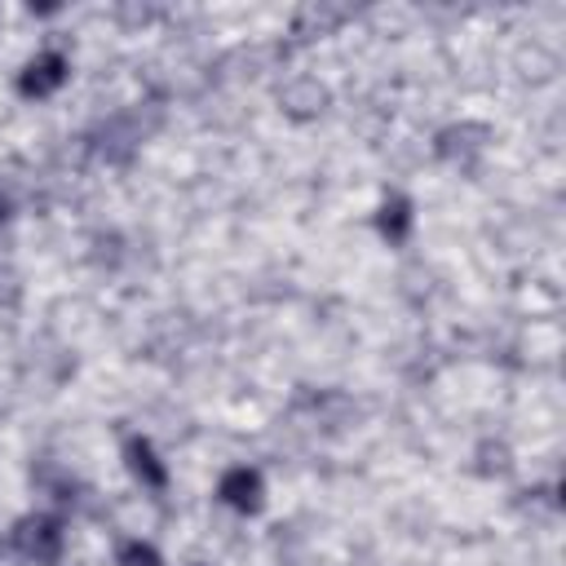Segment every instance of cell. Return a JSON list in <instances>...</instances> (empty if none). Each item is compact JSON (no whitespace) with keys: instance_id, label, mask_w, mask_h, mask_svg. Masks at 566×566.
Here are the masks:
<instances>
[{"instance_id":"8992f818","label":"cell","mask_w":566,"mask_h":566,"mask_svg":"<svg viewBox=\"0 0 566 566\" xmlns=\"http://www.w3.org/2000/svg\"><path fill=\"white\" fill-rule=\"evenodd\" d=\"M119 566H164V562H159V553L150 544H137L133 539V544L119 548Z\"/></svg>"},{"instance_id":"6da1fadb","label":"cell","mask_w":566,"mask_h":566,"mask_svg":"<svg viewBox=\"0 0 566 566\" xmlns=\"http://www.w3.org/2000/svg\"><path fill=\"white\" fill-rule=\"evenodd\" d=\"M13 544H18L22 557L49 566V562H57V553H62V526H57L53 517H22L18 531H13Z\"/></svg>"},{"instance_id":"3957f363","label":"cell","mask_w":566,"mask_h":566,"mask_svg":"<svg viewBox=\"0 0 566 566\" xmlns=\"http://www.w3.org/2000/svg\"><path fill=\"white\" fill-rule=\"evenodd\" d=\"M62 80H66V57H62V53H44V57H35V62L18 75V88H22L27 97H49L53 88H62Z\"/></svg>"},{"instance_id":"7a4b0ae2","label":"cell","mask_w":566,"mask_h":566,"mask_svg":"<svg viewBox=\"0 0 566 566\" xmlns=\"http://www.w3.org/2000/svg\"><path fill=\"white\" fill-rule=\"evenodd\" d=\"M217 495H221L230 509H239V513H256L265 486H261V473H256V469H230V473L221 478Z\"/></svg>"},{"instance_id":"5b68a950","label":"cell","mask_w":566,"mask_h":566,"mask_svg":"<svg viewBox=\"0 0 566 566\" xmlns=\"http://www.w3.org/2000/svg\"><path fill=\"white\" fill-rule=\"evenodd\" d=\"M407 226H411V203H407L402 195L385 199V203H380V230H385L389 239H402V234H407Z\"/></svg>"},{"instance_id":"277c9868","label":"cell","mask_w":566,"mask_h":566,"mask_svg":"<svg viewBox=\"0 0 566 566\" xmlns=\"http://www.w3.org/2000/svg\"><path fill=\"white\" fill-rule=\"evenodd\" d=\"M124 455H128V469L150 486V491H164V482H168V473H164V464L155 460V451H150V442L146 438H128V447H124Z\"/></svg>"}]
</instances>
